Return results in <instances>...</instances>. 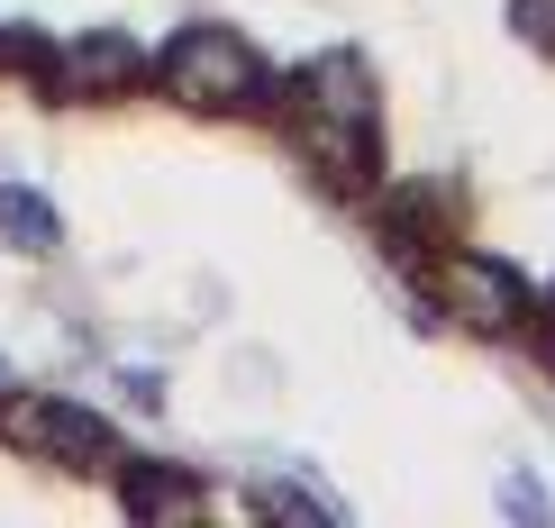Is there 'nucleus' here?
Returning <instances> with one entry per match:
<instances>
[{"label": "nucleus", "mask_w": 555, "mask_h": 528, "mask_svg": "<svg viewBox=\"0 0 555 528\" xmlns=\"http://www.w3.org/2000/svg\"><path fill=\"white\" fill-rule=\"evenodd\" d=\"M0 110L273 182L555 438V0H0Z\"/></svg>", "instance_id": "f257e3e1"}]
</instances>
